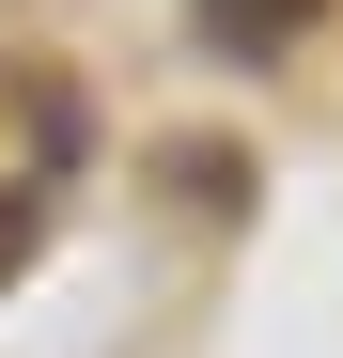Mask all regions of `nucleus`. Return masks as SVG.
I'll list each match as a JSON object with an SVG mask.
<instances>
[{
    "label": "nucleus",
    "instance_id": "obj_1",
    "mask_svg": "<svg viewBox=\"0 0 343 358\" xmlns=\"http://www.w3.org/2000/svg\"><path fill=\"white\" fill-rule=\"evenodd\" d=\"M312 16H328V0H203V31H218V47H250V63H265V47H297Z\"/></svg>",
    "mask_w": 343,
    "mask_h": 358
}]
</instances>
